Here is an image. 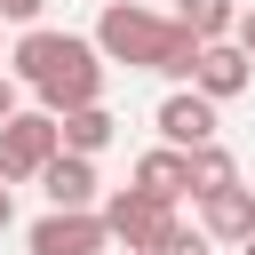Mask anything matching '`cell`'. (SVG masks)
I'll use <instances>...</instances> for the list:
<instances>
[{
	"instance_id": "12",
	"label": "cell",
	"mask_w": 255,
	"mask_h": 255,
	"mask_svg": "<svg viewBox=\"0 0 255 255\" xmlns=\"http://www.w3.org/2000/svg\"><path fill=\"white\" fill-rule=\"evenodd\" d=\"M112 135H120V120H112L104 104H88V112H64V151L96 159V151H112Z\"/></svg>"
},
{
	"instance_id": "7",
	"label": "cell",
	"mask_w": 255,
	"mask_h": 255,
	"mask_svg": "<svg viewBox=\"0 0 255 255\" xmlns=\"http://www.w3.org/2000/svg\"><path fill=\"white\" fill-rule=\"evenodd\" d=\"M247 80H255V56H247L239 40H215V48L199 56V72H191V88H199L207 104H231V96H247Z\"/></svg>"
},
{
	"instance_id": "2",
	"label": "cell",
	"mask_w": 255,
	"mask_h": 255,
	"mask_svg": "<svg viewBox=\"0 0 255 255\" xmlns=\"http://www.w3.org/2000/svg\"><path fill=\"white\" fill-rule=\"evenodd\" d=\"M96 48H104V64L159 72V80H183V88H191V72H199V56H207V40H191L175 16H159V8H143V0H104Z\"/></svg>"
},
{
	"instance_id": "8",
	"label": "cell",
	"mask_w": 255,
	"mask_h": 255,
	"mask_svg": "<svg viewBox=\"0 0 255 255\" xmlns=\"http://www.w3.org/2000/svg\"><path fill=\"white\" fill-rule=\"evenodd\" d=\"M199 231H207L215 247H247V239H255V183H231V191L199 199Z\"/></svg>"
},
{
	"instance_id": "9",
	"label": "cell",
	"mask_w": 255,
	"mask_h": 255,
	"mask_svg": "<svg viewBox=\"0 0 255 255\" xmlns=\"http://www.w3.org/2000/svg\"><path fill=\"white\" fill-rule=\"evenodd\" d=\"M143 199H159V207H175L183 191H191V151H175V143H151L143 159H135V175H128Z\"/></svg>"
},
{
	"instance_id": "18",
	"label": "cell",
	"mask_w": 255,
	"mask_h": 255,
	"mask_svg": "<svg viewBox=\"0 0 255 255\" xmlns=\"http://www.w3.org/2000/svg\"><path fill=\"white\" fill-rule=\"evenodd\" d=\"M8 223H16V191L0 183V231H8Z\"/></svg>"
},
{
	"instance_id": "14",
	"label": "cell",
	"mask_w": 255,
	"mask_h": 255,
	"mask_svg": "<svg viewBox=\"0 0 255 255\" xmlns=\"http://www.w3.org/2000/svg\"><path fill=\"white\" fill-rule=\"evenodd\" d=\"M207 247H215V239H207L199 223H183V215H175V223H167V239H159L151 255H207Z\"/></svg>"
},
{
	"instance_id": "15",
	"label": "cell",
	"mask_w": 255,
	"mask_h": 255,
	"mask_svg": "<svg viewBox=\"0 0 255 255\" xmlns=\"http://www.w3.org/2000/svg\"><path fill=\"white\" fill-rule=\"evenodd\" d=\"M40 8H48V0H0V24H24V32H32Z\"/></svg>"
},
{
	"instance_id": "13",
	"label": "cell",
	"mask_w": 255,
	"mask_h": 255,
	"mask_svg": "<svg viewBox=\"0 0 255 255\" xmlns=\"http://www.w3.org/2000/svg\"><path fill=\"white\" fill-rule=\"evenodd\" d=\"M231 183H239V159H231L223 143L191 151V199H215V191H231Z\"/></svg>"
},
{
	"instance_id": "16",
	"label": "cell",
	"mask_w": 255,
	"mask_h": 255,
	"mask_svg": "<svg viewBox=\"0 0 255 255\" xmlns=\"http://www.w3.org/2000/svg\"><path fill=\"white\" fill-rule=\"evenodd\" d=\"M16 112H24V96H16V80H8V72H0V128H8V120H16Z\"/></svg>"
},
{
	"instance_id": "1",
	"label": "cell",
	"mask_w": 255,
	"mask_h": 255,
	"mask_svg": "<svg viewBox=\"0 0 255 255\" xmlns=\"http://www.w3.org/2000/svg\"><path fill=\"white\" fill-rule=\"evenodd\" d=\"M8 64H16V80L40 96V112H56V120L104 104V48L80 40V32H48V24H32V32H16Z\"/></svg>"
},
{
	"instance_id": "4",
	"label": "cell",
	"mask_w": 255,
	"mask_h": 255,
	"mask_svg": "<svg viewBox=\"0 0 255 255\" xmlns=\"http://www.w3.org/2000/svg\"><path fill=\"white\" fill-rule=\"evenodd\" d=\"M167 223H175V207H159V199H143L135 183L104 199V231H112V247H120V255H151V247L167 239Z\"/></svg>"
},
{
	"instance_id": "5",
	"label": "cell",
	"mask_w": 255,
	"mask_h": 255,
	"mask_svg": "<svg viewBox=\"0 0 255 255\" xmlns=\"http://www.w3.org/2000/svg\"><path fill=\"white\" fill-rule=\"evenodd\" d=\"M32 255H112V231H104V207H48L32 231H24Z\"/></svg>"
},
{
	"instance_id": "17",
	"label": "cell",
	"mask_w": 255,
	"mask_h": 255,
	"mask_svg": "<svg viewBox=\"0 0 255 255\" xmlns=\"http://www.w3.org/2000/svg\"><path fill=\"white\" fill-rule=\"evenodd\" d=\"M231 40H239V48L255 56V8H239V32H231Z\"/></svg>"
},
{
	"instance_id": "11",
	"label": "cell",
	"mask_w": 255,
	"mask_h": 255,
	"mask_svg": "<svg viewBox=\"0 0 255 255\" xmlns=\"http://www.w3.org/2000/svg\"><path fill=\"white\" fill-rule=\"evenodd\" d=\"M175 24H183L191 40H207V48H215V40H231V32H239V0H175Z\"/></svg>"
},
{
	"instance_id": "3",
	"label": "cell",
	"mask_w": 255,
	"mask_h": 255,
	"mask_svg": "<svg viewBox=\"0 0 255 255\" xmlns=\"http://www.w3.org/2000/svg\"><path fill=\"white\" fill-rule=\"evenodd\" d=\"M56 151H64V120L56 112H16L0 128V183H40Z\"/></svg>"
},
{
	"instance_id": "20",
	"label": "cell",
	"mask_w": 255,
	"mask_h": 255,
	"mask_svg": "<svg viewBox=\"0 0 255 255\" xmlns=\"http://www.w3.org/2000/svg\"><path fill=\"white\" fill-rule=\"evenodd\" d=\"M112 255H120V247H112Z\"/></svg>"
},
{
	"instance_id": "10",
	"label": "cell",
	"mask_w": 255,
	"mask_h": 255,
	"mask_svg": "<svg viewBox=\"0 0 255 255\" xmlns=\"http://www.w3.org/2000/svg\"><path fill=\"white\" fill-rule=\"evenodd\" d=\"M40 191H48V207H96V159H80V151H56L48 159V175H40Z\"/></svg>"
},
{
	"instance_id": "19",
	"label": "cell",
	"mask_w": 255,
	"mask_h": 255,
	"mask_svg": "<svg viewBox=\"0 0 255 255\" xmlns=\"http://www.w3.org/2000/svg\"><path fill=\"white\" fill-rule=\"evenodd\" d=\"M239 255H255V239H247V247H239Z\"/></svg>"
},
{
	"instance_id": "6",
	"label": "cell",
	"mask_w": 255,
	"mask_h": 255,
	"mask_svg": "<svg viewBox=\"0 0 255 255\" xmlns=\"http://www.w3.org/2000/svg\"><path fill=\"white\" fill-rule=\"evenodd\" d=\"M151 128H159V143H175V151H207V143H215V104H207L199 88H175V96H159Z\"/></svg>"
}]
</instances>
